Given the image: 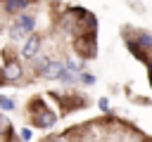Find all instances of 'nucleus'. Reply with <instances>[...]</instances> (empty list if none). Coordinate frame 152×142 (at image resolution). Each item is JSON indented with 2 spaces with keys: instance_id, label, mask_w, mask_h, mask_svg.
Masks as SVG:
<instances>
[{
  "instance_id": "4",
  "label": "nucleus",
  "mask_w": 152,
  "mask_h": 142,
  "mask_svg": "<svg viewBox=\"0 0 152 142\" xmlns=\"http://www.w3.org/2000/svg\"><path fill=\"white\" fill-rule=\"evenodd\" d=\"M40 45H43V38L33 31V33H28L26 38H24V45H21V57L24 59H33L38 52H40Z\"/></svg>"
},
{
  "instance_id": "3",
  "label": "nucleus",
  "mask_w": 152,
  "mask_h": 142,
  "mask_svg": "<svg viewBox=\"0 0 152 142\" xmlns=\"http://www.w3.org/2000/svg\"><path fill=\"white\" fill-rule=\"evenodd\" d=\"M57 121H59V116L50 109V106H45L43 111H38L33 118H31V123H33V128H43V130H50V128H55L57 125Z\"/></svg>"
},
{
  "instance_id": "6",
  "label": "nucleus",
  "mask_w": 152,
  "mask_h": 142,
  "mask_svg": "<svg viewBox=\"0 0 152 142\" xmlns=\"http://www.w3.org/2000/svg\"><path fill=\"white\" fill-rule=\"evenodd\" d=\"M14 24H19V26H21V28H26L28 33H33V31H36V14L24 9L21 14H17V21H14Z\"/></svg>"
},
{
  "instance_id": "1",
  "label": "nucleus",
  "mask_w": 152,
  "mask_h": 142,
  "mask_svg": "<svg viewBox=\"0 0 152 142\" xmlns=\"http://www.w3.org/2000/svg\"><path fill=\"white\" fill-rule=\"evenodd\" d=\"M74 50L81 59H95L97 57V40L95 33H78L74 36Z\"/></svg>"
},
{
  "instance_id": "11",
  "label": "nucleus",
  "mask_w": 152,
  "mask_h": 142,
  "mask_svg": "<svg viewBox=\"0 0 152 142\" xmlns=\"http://www.w3.org/2000/svg\"><path fill=\"white\" fill-rule=\"evenodd\" d=\"M0 135L2 137H14V130H12V123L0 114Z\"/></svg>"
},
{
  "instance_id": "9",
  "label": "nucleus",
  "mask_w": 152,
  "mask_h": 142,
  "mask_svg": "<svg viewBox=\"0 0 152 142\" xmlns=\"http://www.w3.org/2000/svg\"><path fill=\"white\" fill-rule=\"evenodd\" d=\"M7 33H10V38H12V40H24V38L28 36V31H26V28H21L19 24H12Z\"/></svg>"
},
{
  "instance_id": "2",
  "label": "nucleus",
  "mask_w": 152,
  "mask_h": 142,
  "mask_svg": "<svg viewBox=\"0 0 152 142\" xmlns=\"http://www.w3.org/2000/svg\"><path fill=\"white\" fill-rule=\"evenodd\" d=\"M21 76H24V66L19 64V59H14V57L5 59V64H2V85L21 80Z\"/></svg>"
},
{
  "instance_id": "10",
  "label": "nucleus",
  "mask_w": 152,
  "mask_h": 142,
  "mask_svg": "<svg viewBox=\"0 0 152 142\" xmlns=\"http://www.w3.org/2000/svg\"><path fill=\"white\" fill-rule=\"evenodd\" d=\"M45 106H48V104H45V99H43V97H33V99L28 102V111H31V116H36L38 111H43Z\"/></svg>"
},
{
  "instance_id": "12",
  "label": "nucleus",
  "mask_w": 152,
  "mask_h": 142,
  "mask_svg": "<svg viewBox=\"0 0 152 142\" xmlns=\"http://www.w3.org/2000/svg\"><path fill=\"white\" fill-rule=\"evenodd\" d=\"M0 109H2V111H14V109H17V102H14L12 97L0 95Z\"/></svg>"
},
{
  "instance_id": "16",
  "label": "nucleus",
  "mask_w": 152,
  "mask_h": 142,
  "mask_svg": "<svg viewBox=\"0 0 152 142\" xmlns=\"http://www.w3.org/2000/svg\"><path fill=\"white\" fill-rule=\"evenodd\" d=\"M19 137H21V140H31V137H33V130H31V128H21Z\"/></svg>"
},
{
  "instance_id": "8",
  "label": "nucleus",
  "mask_w": 152,
  "mask_h": 142,
  "mask_svg": "<svg viewBox=\"0 0 152 142\" xmlns=\"http://www.w3.org/2000/svg\"><path fill=\"white\" fill-rule=\"evenodd\" d=\"M31 2H33V0H5V7H7V14L12 17V14H19V12L28 9Z\"/></svg>"
},
{
  "instance_id": "5",
  "label": "nucleus",
  "mask_w": 152,
  "mask_h": 142,
  "mask_svg": "<svg viewBox=\"0 0 152 142\" xmlns=\"http://www.w3.org/2000/svg\"><path fill=\"white\" fill-rule=\"evenodd\" d=\"M40 76L45 78V80H59V76L66 71V66H64V62H57V59H48L40 69Z\"/></svg>"
},
{
  "instance_id": "7",
  "label": "nucleus",
  "mask_w": 152,
  "mask_h": 142,
  "mask_svg": "<svg viewBox=\"0 0 152 142\" xmlns=\"http://www.w3.org/2000/svg\"><path fill=\"white\" fill-rule=\"evenodd\" d=\"M135 40H138V45L145 50V54L152 59V33H150V31H138Z\"/></svg>"
},
{
  "instance_id": "15",
  "label": "nucleus",
  "mask_w": 152,
  "mask_h": 142,
  "mask_svg": "<svg viewBox=\"0 0 152 142\" xmlns=\"http://www.w3.org/2000/svg\"><path fill=\"white\" fill-rule=\"evenodd\" d=\"M97 106H100V111L107 114V111H109V99H107V97H100V99H97Z\"/></svg>"
},
{
  "instance_id": "13",
  "label": "nucleus",
  "mask_w": 152,
  "mask_h": 142,
  "mask_svg": "<svg viewBox=\"0 0 152 142\" xmlns=\"http://www.w3.org/2000/svg\"><path fill=\"white\" fill-rule=\"evenodd\" d=\"M64 66H66L69 71H74V73H81V71H83V62H71V59H66Z\"/></svg>"
},
{
  "instance_id": "14",
  "label": "nucleus",
  "mask_w": 152,
  "mask_h": 142,
  "mask_svg": "<svg viewBox=\"0 0 152 142\" xmlns=\"http://www.w3.org/2000/svg\"><path fill=\"white\" fill-rule=\"evenodd\" d=\"M78 80H81L83 85H93V83H95V76H93V73H86V71H81V73H78Z\"/></svg>"
}]
</instances>
